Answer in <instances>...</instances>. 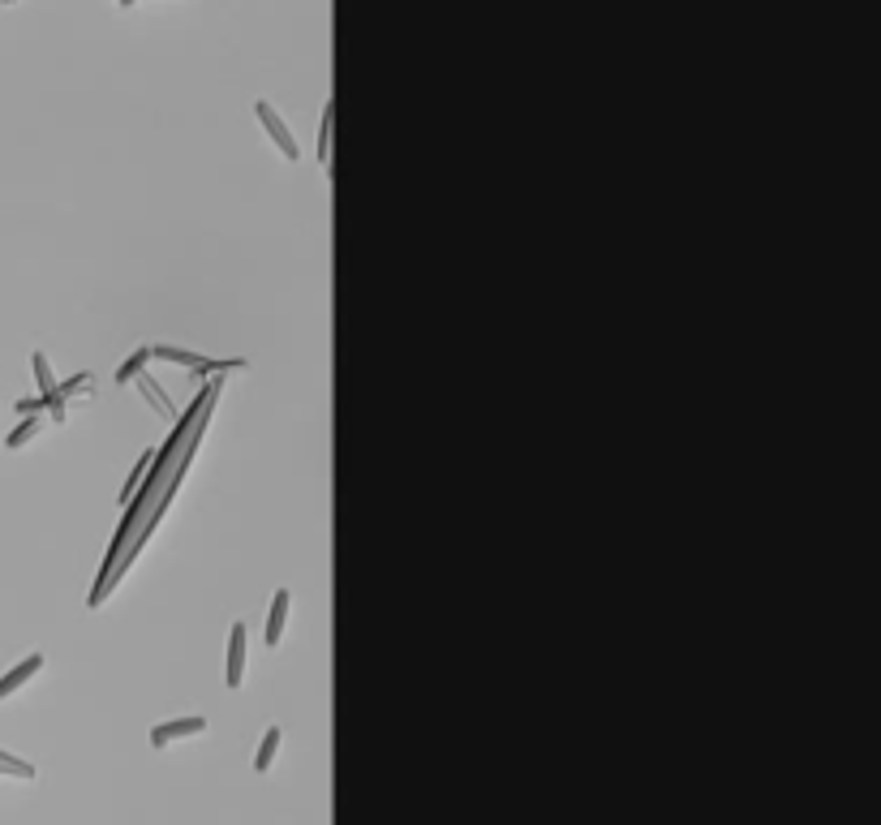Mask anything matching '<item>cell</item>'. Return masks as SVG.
Segmentation results:
<instances>
[{"instance_id": "cell-1", "label": "cell", "mask_w": 881, "mask_h": 825, "mask_svg": "<svg viewBox=\"0 0 881 825\" xmlns=\"http://www.w3.org/2000/svg\"><path fill=\"white\" fill-rule=\"evenodd\" d=\"M172 361V366H185L194 374H228V370H245V361H211V357H198V353H185V349H172V344H151V361Z\"/></svg>"}, {"instance_id": "cell-2", "label": "cell", "mask_w": 881, "mask_h": 825, "mask_svg": "<svg viewBox=\"0 0 881 825\" xmlns=\"http://www.w3.org/2000/svg\"><path fill=\"white\" fill-rule=\"evenodd\" d=\"M254 117L263 121V129L271 134V142H276V147H280V155H284V159H293V164H297V159H301V151H297V138L288 134V125L280 121V112L271 108L267 99H258V104H254Z\"/></svg>"}, {"instance_id": "cell-3", "label": "cell", "mask_w": 881, "mask_h": 825, "mask_svg": "<svg viewBox=\"0 0 881 825\" xmlns=\"http://www.w3.org/2000/svg\"><path fill=\"white\" fill-rule=\"evenodd\" d=\"M245 641H250L245 624H233V632H228V662H224V684L228 688H241V679H245Z\"/></svg>"}, {"instance_id": "cell-4", "label": "cell", "mask_w": 881, "mask_h": 825, "mask_svg": "<svg viewBox=\"0 0 881 825\" xmlns=\"http://www.w3.org/2000/svg\"><path fill=\"white\" fill-rule=\"evenodd\" d=\"M207 731V722L202 718H172V722H160V727H151V744L164 748V744H177V740H190V735H202Z\"/></svg>"}, {"instance_id": "cell-5", "label": "cell", "mask_w": 881, "mask_h": 825, "mask_svg": "<svg viewBox=\"0 0 881 825\" xmlns=\"http://www.w3.org/2000/svg\"><path fill=\"white\" fill-rule=\"evenodd\" d=\"M43 671V654H26V662H18L9 675H0V701L5 697H13L22 684H31V679Z\"/></svg>"}, {"instance_id": "cell-6", "label": "cell", "mask_w": 881, "mask_h": 825, "mask_svg": "<svg viewBox=\"0 0 881 825\" xmlns=\"http://www.w3.org/2000/svg\"><path fill=\"white\" fill-rule=\"evenodd\" d=\"M288 606H293V593L276 589V598H271V615H267V628H263V641H267V645H280L284 624H288Z\"/></svg>"}, {"instance_id": "cell-7", "label": "cell", "mask_w": 881, "mask_h": 825, "mask_svg": "<svg viewBox=\"0 0 881 825\" xmlns=\"http://www.w3.org/2000/svg\"><path fill=\"white\" fill-rule=\"evenodd\" d=\"M151 465H155V447H147L138 460H134V469H129V477H125V486H121V508H129V499L138 495V486L147 482V473H151Z\"/></svg>"}, {"instance_id": "cell-8", "label": "cell", "mask_w": 881, "mask_h": 825, "mask_svg": "<svg viewBox=\"0 0 881 825\" xmlns=\"http://www.w3.org/2000/svg\"><path fill=\"white\" fill-rule=\"evenodd\" d=\"M280 727H267V735H263V744H258V757H254V774H267L271 765H276V752H280Z\"/></svg>"}, {"instance_id": "cell-9", "label": "cell", "mask_w": 881, "mask_h": 825, "mask_svg": "<svg viewBox=\"0 0 881 825\" xmlns=\"http://www.w3.org/2000/svg\"><path fill=\"white\" fill-rule=\"evenodd\" d=\"M134 383L142 387V396H147V400H151V409H160V413H177V409H172V396L164 392V387H160V383H155V379H151V374H147V370H142V374H138V379H134Z\"/></svg>"}, {"instance_id": "cell-10", "label": "cell", "mask_w": 881, "mask_h": 825, "mask_svg": "<svg viewBox=\"0 0 881 825\" xmlns=\"http://www.w3.org/2000/svg\"><path fill=\"white\" fill-rule=\"evenodd\" d=\"M147 361H151V344H142V349L129 357V361H121L117 366V383H134L142 370H147Z\"/></svg>"}, {"instance_id": "cell-11", "label": "cell", "mask_w": 881, "mask_h": 825, "mask_svg": "<svg viewBox=\"0 0 881 825\" xmlns=\"http://www.w3.org/2000/svg\"><path fill=\"white\" fill-rule=\"evenodd\" d=\"M31 366H35V379H39V400L48 404V400L56 396V379H52V366H48V357H43V353H35V357H31Z\"/></svg>"}, {"instance_id": "cell-12", "label": "cell", "mask_w": 881, "mask_h": 825, "mask_svg": "<svg viewBox=\"0 0 881 825\" xmlns=\"http://www.w3.org/2000/svg\"><path fill=\"white\" fill-rule=\"evenodd\" d=\"M39 430H43V417H22V422H18V426H13V430H9V439H5V447H26V443H31V439H35V434H39Z\"/></svg>"}, {"instance_id": "cell-13", "label": "cell", "mask_w": 881, "mask_h": 825, "mask_svg": "<svg viewBox=\"0 0 881 825\" xmlns=\"http://www.w3.org/2000/svg\"><path fill=\"white\" fill-rule=\"evenodd\" d=\"M78 392H91V396H95V383H91V374H74V379H65L61 387H56V396H61V400L78 396Z\"/></svg>"}, {"instance_id": "cell-14", "label": "cell", "mask_w": 881, "mask_h": 825, "mask_svg": "<svg viewBox=\"0 0 881 825\" xmlns=\"http://www.w3.org/2000/svg\"><path fill=\"white\" fill-rule=\"evenodd\" d=\"M327 159H331V104L323 108V125H319V164L327 168Z\"/></svg>"}]
</instances>
